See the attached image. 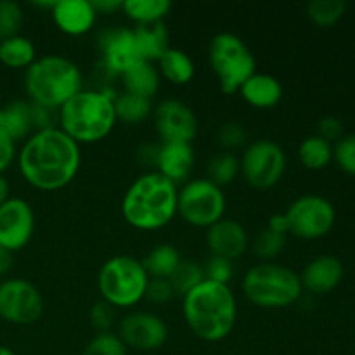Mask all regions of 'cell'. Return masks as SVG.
Segmentation results:
<instances>
[{
    "label": "cell",
    "instance_id": "6da1fadb",
    "mask_svg": "<svg viewBox=\"0 0 355 355\" xmlns=\"http://www.w3.org/2000/svg\"><path fill=\"white\" fill-rule=\"evenodd\" d=\"M17 166L30 186L59 191L73 182L82 165V149L59 127L33 132L16 155Z\"/></svg>",
    "mask_w": 355,
    "mask_h": 355
},
{
    "label": "cell",
    "instance_id": "7a4b0ae2",
    "mask_svg": "<svg viewBox=\"0 0 355 355\" xmlns=\"http://www.w3.org/2000/svg\"><path fill=\"white\" fill-rule=\"evenodd\" d=\"M182 298L186 324L198 338L214 343L231 335L238 321V302L229 284L205 279Z\"/></svg>",
    "mask_w": 355,
    "mask_h": 355
},
{
    "label": "cell",
    "instance_id": "3957f363",
    "mask_svg": "<svg viewBox=\"0 0 355 355\" xmlns=\"http://www.w3.org/2000/svg\"><path fill=\"white\" fill-rule=\"evenodd\" d=\"M177 184L151 170L137 177L125 191L121 215L134 229L158 231L177 215Z\"/></svg>",
    "mask_w": 355,
    "mask_h": 355
},
{
    "label": "cell",
    "instance_id": "277c9868",
    "mask_svg": "<svg viewBox=\"0 0 355 355\" xmlns=\"http://www.w3.org/2000/svg\"><path fill=\"white\" fill-rule=\"evenodd\" d=\"M58 127L76 144L106 139L116 123L114 94L107 89H82L58 110Z\"/></svg>",
    "mask_w": 355,
    "mask_h": 355
},
{
    "label": "cell",
    "instance_id": "5b68a950",
    "mask_svg": "<svg viewBox=\"0 0 355 355\" xmlns=\"http://www.w3.org/2000/svg\"><path fill=\"white\" fill-rule=\"evenodd\" d=\"M82 71L71 59L47 54L35 59L24 71V89L31 103L59 110L82 90Z\"/></svg>",
    "mask_w": 355,
    "mask_h": 355
},
{
    "label": "cell",
    "instance_id": "8992f818",
    "mask_svg": "<svg viewBox=\"0 0 355 355\" xmlns=\"http://www.w3.org/2000/svg\"><path fill=\"white\" fill-rule=\"evenodd\" d=\"M243 293L262 309H284L300 300V276L290 267L274 262H260L250 267L241 281Z\"/></svg>",
    "mask_w": 355,
    "mask_h": 355
},
{
    "label": "cell",
    "instance_id": "52a82bcc",
    "mask_svg": "<svg viewBox=\"0 0 355 355\" xmlns=\"http://www.w3.org/2000/svg\"><path fill=\"white\" fill-rule=\"evenodd\" d=\"M149 276L142 260L130 255L107 259L97 274V288L106 304L114 309H130L144 300Z\"/></svg>",
    "mask_w": 355,
    "mask_h": 355
},
{
    "label": "cell",
    "instance_id": "ba28073f",
    "mask_svg": "<svg viewBox=\"0 0 355 355\" xmlns=\"http://www.w3.org/2000/svg\"><path fill=\"white\" fill-rule=\"evenodd\" d=\"M208 61L224 94L239 92L243 83L257 71L255 55L246 42L231 31H222L211 38Z\"/></svg>",
    "mask_w": 355,
    "mask_h": 355
},
{
    "label": "cell",
    "instance_id": "9c48e42d",
    "mask_svg": "<svg viewBox=\"0 0 355 355\" xmlns=\"http://www.w3.org/2000/svg\"><path fill=\"white\" fill-rule=\"evenodd\" d=\"M225 194L210 179H191L177 194V214L194 227L208 229L224 218Z\"/></svg>",
    "mask_w": 355,
    "mask_h": 355
},
{
    "label": "cell",
    "instance_id": "30bf717a",
    "mask_svg": "<svg viewBox=\"0 0 355 355\" xmlns=\"http://www.w3.org/2000/svg\"><path fill=\"white\" fill-rule=\"evenodd\" d=\"M239 172L252 187L270 189L286 172V153L270 139H257L243 149Z\"/></svg>",
    "mask_w": 355,
    "mask_h": 355
},
{
    "label": "cell",
    "instance_id": "8fae6325",
    "mask_svg": "<svg viewBox=\"0 0 355 355\" xmlns=\"http://www.w3.org/2000/svg\"><path fill=\"white\" fill-rule=\"evenodd\" d=\"M291 234L300 239L324 238L336 222V210L329 200L319 194L297 198L284 211Z\"/></svg>",
    "mask_w": 355,
    "mask_h": 355
},
{
    "label": "cell",
    "instance_id": "7c38bea8",
    "mask_svg": "<svg viewBox=\"0 0 355 355\" xmlns=\"http://www.w3.org/2000/svg\"><path fill=\"white\" fill-rule=\"evenodd\" d=\"M44 314V297L33 283L12 277L0 283V318L10 324L28 326Z\"/></svg>",
    "mask_w": 355,
    "mask_h": 355
},
{
    "label": "cell",
    "instance_id": "4fadbf2b",
    "mask_svg": "<svg viewBox=\"0 0 355 355\" xmlns=\"http://www.w3.org/2000/svg\"><path fill=\"white\" fill-rule=\"evenodd\" d=\"M118 336L125 347L149 352L158 350L168 340V326L155 312L134 311L123 315L118 324Z\"/></svg>",
    "mask_w": 355,
    "mask_h": 355
},
{
    "label": "cell",
    "instance_id": "5bb4252c",
    "mask_svg": "<svg viewBox=\"0 0 355 355\" xmlns=\"http://www.w3.org/2000/svg\"><path fill=\"white\" fill-rule=\"evenodd\" d=\"M153 120L163 142H191L198 135V118L186 103L163 99L153 110Z\"/></svg>",
    "mask_w": 355,
    "mask_h": 355
},
{
    "label": "cell",
    "instance_id": "9a60e30c",
    "mask_svg": "<svg viewBox=\"0 0 355 355\" xmlns=\"http://www.w3.org/2000/svg\"><path fill=\"white\" fill-rule=\"evenodd\" d=\"M99 51L103 59L101 64L111 75H121L137 62L144 61L139 52L134 28L113 26L99 33Z\"/></svg>",
    "mask_w": 355,
    "mask_h": 355
},
{
    "label": "cell",
    "instance_id": "2e32d148",
    "mask_svg": "<svg viewBox=\"0 0 355 355\" xmlns=\"http://www.w3.org/2000/svg\"><path fill=\"white\" fill-rule=\"evenodd\" d=\"M35 232V211L23 198H12L0 205V246L17 252L30 243Z\"/></svg>",
    "mask_w": 355,
    "mask_h": 355
},
{
    "label": "cell",
    "instance_id": "e0dca14e",
    "mask_svg": "<svg viewBox=\"0 0 355 355\" xmlns=\"http://www.w3.org/2000/svg\"><path fill=\"white\" fill-rule=\"evenodd\" d=\"M207 245L211 255L234 262L248 250V231L241 222L224 217L207 229Z\"/></svg>",
    "mask_w": 355,
    "mask_h": 355
},
{
    "label": "cell",
    "instance_id": "ac0fdd59",
    "mask_svg": "<svg viewBox=\"0 0 355 355\" xmlns=\"http://www.w3.org/2000/svg\"><path fill=\"white\" fill-rule=\"evenodd\" d=\"M51 12L55 26L71 37L89 33L97 21L92 0H58Z\"/></svg>",
    "mask_w": 355,
    "mask_h": 355
},
{
    "label": "cell",
    "instance_id": "d6986e66",
    "mask_svg": "<svg viewBox=\"0 0 355 355\" xmlns=\"http://www.w3.org/2000/svg\"><path fill=\"white\" fill-rule=\"evenodd\" d=\"M194 149L187 142H162L158 148L155 172L173 184L187 182L194 166Z\"/></svg>",
    "mask_w": 355,
    "mask_h": 355
},
{
    "label": "cell",
    "instance_id": "ffe728a7",
    "mask_svg": "<svg viewBox=\"0 0 355 355\" xmlns=\"http://www.w3.org/2000/svg\"><path fill=\"white\" fill-rule=\"evenodd\" d=\"M343 263L333 255H321L311 260L300 274L302 288L314 295H324L335 290L343 279Z\"/></svg>",
    "mask_w": 355,
    "mask_h": 355
},
{
    "label": "cell",
    "instance_id": "44dd1931",
    "mask_svg": "<svg viewBox=\"0 0 355 355\" xmlns=\"http://www.w3.org/2000/svg\"><path fill=\"white\" fill-rule=\"evenodd\" d=\"M239 94L250 106L267 110L279 104V101L283 99V85L274 75L255 71L243 83Z\"/></svg>",
    "mask_w": 355,
    "mask_h": 355
},
{
    "label": "cell",
    "instance_id": "7402d4cb",
    "mask_svg": "<svg viewBox=\"0 0 355 355\" xmlns=\"http://www.w3.org/2000/svg\"><path fill=\"white\" fill-rule=\"evenodd\" d=\"M0 132L14 142L28 139L33 134L30 101H10L0 106Z\"/></svg>",
    "mask_w": 355,
    "mask_h": 355
},
{
    "label": "cell",
    "instance_id": "603a6c76",
    "mask_svg": "<svg viewBox=\"0 0 355 355\" xmlns=\"http://www.w3.org/2000/svg\"><path fill=\"white\" fill-rule=\"evenodd\" d=\"M121 82H123V92L135 94V96L151 99L159 90V75L155 64L149 61H141L121 73Z\"/></svg>",
    "mask_w": 355,
    "mask_h": 355
},
{
    "label": "cell",
    "instance_id": "cb8c5ba5",
    "mask_svg": "<svg viewBox=\"0 0 355 355\" xmlns=\"http://www.w3.org/2000/svg\"><path fill=\"white\" fill-rule=\"evenodd\" d=\"M134 33L135 38H137L139 52H141V58L144 61H158L170 49V35L163 21L149 24H137L134 28Z\"/></svg>",
    "mask_w": 355,
    "mask_h": 355
},
{
    "label": "cell",
    "instance_id": "d4e9b609",
    "mask_svg": "<svg viewBox=\"0 0 355 355\" xmlns=\"http://www.w3.org/2000/svg\"><path fill=\"white\" fill-rule=\"evenodd\" d=\"M158 71L163 78H166L173 85H186L193 80L196 68H194V61L186 51L170 47L158 59Z\"/></svg>",
    "mask_w": 355,
    "mask_h": 355
},
{
    "label": "cell",
    "instance_id": "484cf974",
    "mask_svg": "<svg viewBox=\"0 0 355 355\" xmlns=\"http://www.w3.org/2000/svg\"><path fill=\"white\" fill-rule=\"evenodd\" d=\"M37 59V49L28 37L14 35V37L0 40V62L7 68L26 69Z\"/></svg>",
    "mask_w": 355,
    "mask_h": 355
},
{
    "label": "cell",
    "instance_id": "4316f807",
    "mask_svg": "<svg viewBox=\"0 0 355 355\" xmlns=\"http://www.w3.org/2000/svg\"><path fill=\"white\" fill-rule=\"evenodd\" d=\"M180 262H182V257L175 246L168 245V243H159L146 255V259L142 260V266H144L149 277L168 279Z\"/></svg>",
    "mask_w": 355,
    "mask_h": 355
},
{
    "label": "cell",
    "instance_id": "83f0119b",
    "mask_svg": "<svg viewBox=\"0 0 355 355\" xmlns=\"http://www.w3.org/2000/svg\"><path fill=\"white\" fill-rule=\"evenodd\" d=\"M114 113H116V120L123 123H142L153 114L151 99L130 92L114 94Z\"/></svg>",
    "mask_w": 355,
    "mask_h": 355
},
{
    "label": "cell",
    "instance_id": "f1b7e54d",
    "mask_svg": "<svg viewBox=\"0 0 355 355\" xmlns=\"http://www.w3.org/2000/svg\"><path fill=\"white\" fill-rule=\"evenodd\" d=\"M170 9H172L170 0H125L121 7L128 19L135 21L137 24L163 21Z\"/></svg>",
    "mask_w": 355,
    "mask_h": 355
},
{
    "label": "cell",
    "instance_id": "f546056e",
    "mask_svg": "<svg viewBox=\"0 0 355 355\" xmlns=\"http://www.w3.org/2000/svg\"><path fill=\"white\" fill-rule=\"evenodd\" d=\"M298 158H300L302 165L309 170L326 168L333 159L331 142L324 141L318 134L309 135L298 148Z\"/></svg>",
    "mask_w": 355,
    "mask_h": 355
},
{
    "label": "cell",
    "instance_id": "4dcf8cb0",
    "mask_svg": "<svg viewBox=\"0 0 355 355\" xmlns=\"http://www.w3.org/2000/svg\"><path fill=\"white\" fill-rule=\"evenodd\" d=\"M208 177L211 182L217 184L218 187H224L227 184H231L236 179V175L239 173V158L231 151L215 153L210 158L207 166Z\"/></svg>",
    "mask_w": 355,
    "mask_h": 355
},
{
    "label": "cell",
    "instance_id": "1f68e13d",
    "mask_svg": "<svg viewBox=\"0 0 355 355\" xmlns=\"http://www.w3.org/2000/svg\"><path fill=\"white\" fill-rule=\"evenodd\" d=\"M170 284H172L175 295H186L191 290L198 286L200 283L205 281V270L203 266L194 260H184L179 263L175 270H173L172 276L168 277Z\"/></svg>",
    "mask_w": 355,
    "mask_h": 355
},
{
    "label": "cell",
    "instance_id": "d6a6232c",
    "mask_svg": "<svg viewBox=\"0 0 355 355\" xmlns=\"http://www.w3.org/2000/svg\"><path fill=\"white\" fill-rule=\"evenodd\" d=\"M347 3L343 0H312L307 6V16L318 26H333L343 17Z\"/></svg>",
    "mask_w": 355,
    "mask_h": 355
},
{
    "label": "cell",
    "instance_id": "836d02e7",
    "mask_svg": "<svg viewBox=\"0 0 355 355\" xmlns=\"http://www.w3.org/2000/svg\"><path fill=\"white\" fill-rule=\"evenodd\" d=\"M284 246H286V234H279L267 227L253 239V253L262 259V262H272L283 252Z\"/></svg>",
    "mask_w": 355,
    "mask_h": 355
},
{
    "label": "cell",
    "instance_id": "e575fe53",
    "mask_svg": "<svg viewBox=\"0 0 355 355\" xmlns=\"http://www.w3.org/2000/svg\"><path fill=\"white\" fill-rule=\"evenodd\" d=\"M24 23V12L14 0H0V40L19 35Z\"/></svg>",
    "mask_w": 355,
    "mask_h": 355
},
{
    "label": "cell",
    "instance_id": "d590c367",
    "mask_svg": "<svg viewBox=\"0 0 355 355\" xmlns=\"http://www.w3.org/2000/svg\"><path fill=\"white\" fill-rule=\"evenodd\" d=\"M82 355H127V347L114 333H97L87 343Z\"/></svg>",
    "mask_w": 355,
    "mask_h": 355
},
{
    "label": "cell",
    "instance_id": "8d00e7d4",
    "mask_svg": "<svg viewBox=\"0 0 355 355\" xmlns=\"http://www.w3.org/2000/svg\"><path fill=\"white\" fill-rule=\"evenodd\" d=\"M218 144L224 148V151H234L248 144V132L238 121H225L217 130Z\"/></svg>",
    "mask_w": 355,
    "mask_h": 355
},
{
    "label": "cell",
    "instance_id": "74e56055",
    "mask_svg": "<svg viewBox=\"0 0 355 355\" xmlns=\"http://www.w3.org/2000/svg\"><path fill=\"white\" fill-rule=\"evenodd\" d=\"M333 158L343 172L355 175V134L343 135L333 148Z\"/></svg>",
    "mask_w": 355,
    "mask_h": 355
},
{
    "label": "cell",
    "instance_id": "f35d334b",
    "mask_svg": "<svg viewBox=\"0 0 355 355\" xmlns=\"http://www.w3.org/2000/svg\"><path fill=\"white\" fill-rule=\"evenodd\" d=\"M203 270L205 279L214 281V283L229 284V281L234 276V263H232V260L211 255L208 262L203 266Z\"/></svg>",
    "mask_w": 355,
    "mask_h": 355
},
{
    "label": "cell",
    "instance_id": "ab89813d",
    "mask_svg": "<svg viewBox=\"0 0 355 355\" xmlns=\"http://www.w3.org/2000/svg\"><path fill=\"white\" fill-rule=\"evenodd\" d=\"M90 324L97 329L99 333L110 331L111 326L114 324V307H111L110 304H106L104 300L97 302L90 307L89 312Z\"/></svg>",
    "mask_w": 355,
    "mask_h": 355
},
{
    "label": "cell",
    "instance_id": "60d3db41",
    "mask_svg": "<svg viewBox=\"0 0 355 355\" xmlns=\"http://www.w3.org/2000/svg\"><path fill=\"white\" fill-rule=\"evenodd\" d=\"M173 295H175V291H173L168 279H163V277H149L144 298H148L151 304H168L173 298Z\"/></svg>",
    "mask_w": 355,
    "mask_h": 355
},
{
    "label": "cell",
    "instance_id": "b9f144b4",
    "mask_svg": "<svg viewBox=\"0 0 355 355\" xmlns=\"http://www.w3.org/2000/svg\"><path fill=\"white\" fill-rule=\"evenodd\" d=\"M318 130H319V137H322L324 141L328 142H338L340 139L343 137V123L342 120H338L336 116H322L319 120L318 125Z\"/></svg>",
    "mask_w": 355,
    "mask_h": 355
},
{
    "label": "cell",
    "instance_id": "7bdbcfd3",
    "mask_svg": "<svg viewBox=\"0 0 355 355\" xmlns=\"http://www.w3.org/2000/svg\"><path fill=\"white\" fill-rule=\"evenodd\" d=\"M16 155V142L0 132V175L12 165Z\"/></svg>",
    "mask_w": 355,
    "mask_h": 355
},
{
    "label": "cell",
    "instance_id": "ee69618b",
    "mask_svg": "<svg viewBox=\"0 0 355 355\" xmlns=\"http://www.w3.org/2000/svg\"><path fill=\"white\" fill-rule=\"evenodd\" d=\"M158 148L159 144H142L135 155L144 166H155L156 158H158Z\"/></svg>",
    "mask_w": 355,
    "mask_h": 355
},
{
    "label": "cell",
    "instance_id": "f6af8a7d",
    "mask_svg": "<svg viewBox=\"0 0 355 355\" xmlns=\"http://www.w3.org/2000/svg\"><path fill=\"white\" fill-rule=\"evenodd\" d=\"M267 229L274 232H279V234H288L290 227H288V218L284 214H274L270 215L269 222H267Z\"/></svg>",
    "mask_w": 355,
    "mask_h": 355
},
{
    "label": "cell",
    "instance_id": "bcb514c9",
    "mask_svg": "<svg viewBox=\"0 0 355 355\" xmlns=\"http://www.w3.org/2000/svg\"><path fill=\"white\" fill-rule=\"evenodd\" d=\"M92 6L97 12H114L123 7L121 0H92Z\"/></svg>",
    "mask_w": 355,
    "mask_h": 355
},
{
    "label": "cell",
    "instance_id": "7dc6e473",
    "mask_svg": "<svg viewBox=\"0 0 355 355\" xmlns=\"http://www.w3.org/2000/svg\"><path fill=\"white\" fill-rule=\"evenodd\" d=\"M14 255L7 248L0 246V276H6L10 269H12Z\"/></svg>",
    "mask_w": 355,
    "mask_h": 355
},
{
    "label": "cell",
    "instance_id": "c3c4849f",
    "mask_svg": "<svg viewBox=\"0 0 355 355\" xmlns=\"http://www.w3.org/2000/svg\"><path fill=\"white\" fill-rule=\"evenodd\" d=\"M9 193H10L9 182H7V180H6V177L0 175V205H2L3 201L9 200V198H10Z\"/></svg>",
    "mask_w": 355,
    "mask_h": 355
},
{
    "label": "cell",
    "instance_id": "681fc988",
    "mask_svg": "<svg viewBox=\"0 0 355 355\" xmlns=\"http://www.w3.org/2000/svg\"><path fill=\"white\" fill-rule=\"evenodd\" d=\"M0 355H16V354H14L10 349H7V347L0 345Z\"/></svg>",
    "mask_w": 355,
    "mask_h": 355
}]
</instances>
